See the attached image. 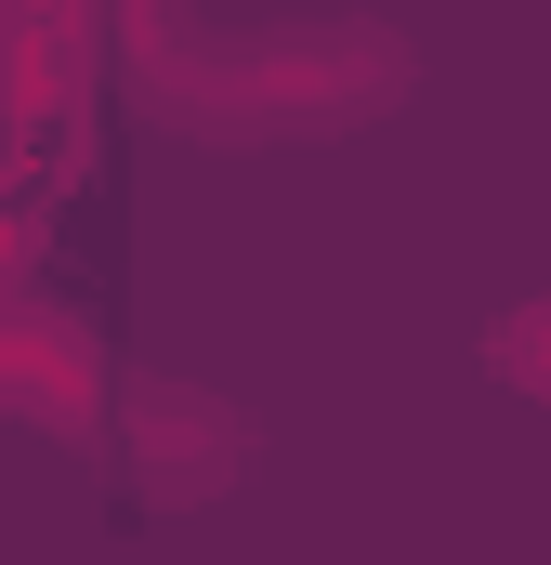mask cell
<instances>
[{"label":"cell","mask_w":551,"mask_h":565,"mask_svg":"<svg viewBox=\"0 0 551 565\" xmlns=\"http://www.w3.org/2000/svg\"><path fill=\"white\" fill-rule=\"evenodd\" d=\"M119 66L197 145H302L355 132L408 93V40L368 13H132Z\"/></svg>","instance_id":"cell-1"},{"label":"cell","mask_w":551,"mask_h":565,"mask_svg":"<svg viewBox=\"0 0 551 565\" xmlns=\"http://www.w3.org/2000/svg\"><path fill=\"white\" fill-rule=\"evenodd\" d=\"M106 408H119L132 500H158V513H197V500H224V487L250 473V422H237L224 395L171 382V369H132V382H106Z\"/></svg>","instance_id":"cell-2"},{"label":"cell","mask_w":551,"mask_h":565,"mask_svg":"<svg viewBox=\"0 0 551 565\" xmlns=\"http://www.w3.org/2000/svg\"><path fill=\"white\" fill-rule=\"evenodd\" d=\"M93 53H119V26H93V13H66V0H13V13H0V119L79 106Z\"/></svg>","instance_id":"cell-3"},{"label":"cell","mask_w":551,"mask_h":565,"mask_svg":"<svg viewBox=\"0 0 551 565\" xmlns=\"http://www.w3.org/2000/svg\"><path fill=\"white\" fill-rule=\"evenodd\" d=\"M486 369H499V382H526V395H551V302H526V316H499Z\"/></svg>","instance_id":"cell-4"}]
</instances>
